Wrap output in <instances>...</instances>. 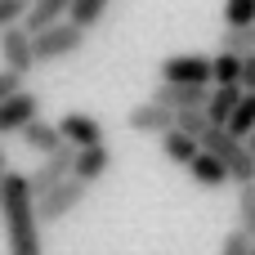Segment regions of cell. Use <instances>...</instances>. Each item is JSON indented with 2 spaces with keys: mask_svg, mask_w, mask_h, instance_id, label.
<instances>
[{
  "mask_svg": "<svg viewBox=\"0 0 255 255\" xmlns=\"http://www.w3.org/2000/svg\"><path fill=\"white\" fill-rule=\"evenodd\" d=\"M0 220H4L9 255H45L40 220H36V193H31L27 175H18V170H9L0 184Z\"/></svg>",
  "mask_w": 255,
  "mask_h": 255,
  "instance_id": "cell-1",
  "label": "cell"
},
{
  "mask_svg": "<svg viewBox=\"0 0 255 255\" xmlns=\"http://www.w3.org/2000/svg\"><path fill=\"white\" fill-rule=\"evenodd\" d=\"M202 152L220 157V161H224V170H229V179H233L238 188H247V184H255V157H251V148H247L242 139H233L229 130L211 126V130L202 134Z\"/></svg>",
  "mask_w": 255,
  "mask_h": 255,
  "instance_id": "cell-2",
  "label": "cell"
},
{
  "mask_svg": "<svg viewBox=\"0 0 255 255\" xmlns=\"http://www.w3.org/2000/svg\"><path fill=\"white\" fill-rule=\"evenodd\" d=\"M161 81L166 85H202V90H211L215 85V58H206V54H170V58H161Z\"/></svg>",
  "mask_w": 255,
  "mask_h": 255,
  "instance_id": "cell-3",
  "label": "cell"
},
{
  "mask_svg": "<svg viewBox=\"0 0 255 255\" xmlns=\"http://www.w3.org/2000/svg\"><path fill=\"white\" fill-rule=\"evenodd\" d=\"M85 184L81 179H67V184H58L54 193H45V197H36V220L40 224H58V220H67L81 202H85Z\"/></svg>",
  "mask_w": 255,
  "mask_h": 255,
  "instance_id": "cell-4",
  "label": "cell"
},
{
  "mask_svg": "<svg viewBox=\"0 0 255 255\" xmlns=\"http://www.w3.org/2000/svg\"><path fill=\"white\" fill-rule=\"evenodd\" d=\"M31 40H36V63H54V58H72L85 45V31L72 27V22H58V27H49V31L31 36Z\"/></svg>",
  "mask_w": 255,
  "mask_h": 255,
  "instance_id": "cell-5",
  "label": "cell"
},
{
  "mask_svg": "<svg viewBox=\"0 0 255 255\" xmlns=\"http://www.w3.org/2000/svg\"><path fill=\"white\" fill-rule=\"evenodd\" d=\"M0 67L18 72V76H27L36 67V40H31V31L22 22L9 27V31H0Z\"/></svg>",
  "mask_w": 255,
  "mask_h": 255,
  "instance_id": "cell-6",
  "label": "cell"
},
{
  "mask_svg": "<svg viewBox=\"0 0 255 255\" xmlns=\"http://www.w3.org/2000/svg\"><path fill=\"white\" fill-rule=\"evenodd\" d=\"M72 166H76V148L67 143V148H58L54 157H45L31 175H27V184H31V193L36 197H45V193H54L58 184H67L72 179Z\"/></svg>",
  "mask_w": 255,
  "mask_h": 255,
  "instance_id": "cell-7",
  "label": "cell"
},
{
  "mask_svg": "<svg viewBox=\"0 0 255 255\" xmlns=\"http://www.w3.org/2000/svg\"><path fill=\"white\" fill-rule=\"evenodd\" d=\"M31 121H40V94L22 90V94H13V99L0 103V139L4 134H22Z\"/></svg>",
  "mask_w": 255,
  "mask_h": 255,
  "instance_id": "cell-8",
  "label": "cell"
},
{
  "mask_svg": "<svg viewBox=\"0 0 255 255\" xmlns=\"http://www.w3.org/2000/svg\"><path fill=\"white\" fill-rule=\"evenodd\" d=\"M126 126H130L134 134H157V139H161V134H170V130L179 126V117H175L170 108H161V103L148 99V103H134V108L126 112Z\"/></svg>",
  "mask_w": 255,
  "mask_h": 255,
  "instance_id": "cell-9",
  "label": "cell"
},
{
  "mask_svg": "<svg viewBox=\"0 0 255 255\" xmlns=\"http://www.w3.org/2000/svg\"><path fill=\"white\" fill-rule=\"evenodd\" d=\"M152 103H161V108H170V112H206L211 90H202V85H166V81H157Z\"/></svg>",
  "mask_w": 255,
  "mask_h": 255,
  "instance_id": "cell-10",
  "label": "cell"
},
{
  "mask_svg": "<svg viewBox=\"0 0 255 255\" xmlns=\"http://www.w3.org/2000/svg\"><path fill=\"white\" fill-rule=\"evenodd\" d=\"M58 134H63V143H72L76 152L103 143V126H99L90 112H67V117H58Z\"/></svg>",
  "mask_w": 255,
  "mask_h": 255,
  "instance_id": "cell-11",
  "label": "cell"
},
{
  "mask_svg": "<svg viewBox=\"0 0 255 255\" xmlns=\"http://www.w3.org/2000/svg\"><path fill=\"white\" fill-rule=\"evenodd\" d=\"M108 170H112V148H108V143H99V148H81V152H76L72 179H81V184L90 188V184H99Z\"/></svg>",
  "mask_w": 255,
  "mask_h": 255,
  "instance_id": "cell-12",
  "label": "cell"
},
{
  "mask_svg": "<svg viewBox=\"0 0 255 255\" xmlns=\"http://www.w3.org/2000/svg\"><path fill=\"white\" fill-rule=\"evenodd\" d=\"M67 13H72V0H31V9H27L22 27H27L31 36H40V31H49V27L67 22Z\"/></svg>",
  "mask_w": 255,
  "mask_h": 255,
  "instance_id": "cell-13",
  "label": "cell"
},
{
  "mask_svg": "<svg viewBox=\"0 0 255 255\" xmlns=\"http://www.w3.org/2000/svg\"><path fill=\"white\" fill-rule=\"evenodd\" d=\"M242 99H247V90H242V85H215V90H211V103H206L211 126L229 130V121H233V112H238V103H242Z\"/></svg>",
  "mask_w": 255,
  "mask_h": 255,
  "instance_id": "cell-14",
  "label": "cell"
},
{
  "mask_svg": "<svg viewBox=\"0 0 255 255\" xmlns=\"http://www.w3.org/2000/svg\"><path fill=\"white\" fill-rule=\"evenodd\" d=\"M18 139H22L36 157H54L58 148H67V143H63V134H58V121H31Z\"/></svg>",
  "mask_w": 255,
  "mask_h": 255,
  "instance_id": "cell-15",
  "label": "cell"
},
{
  "mask_svg": "<svg viewBox=\"0 0 255 255\" xmlns=\"http://www.w3.org/2000/svg\"><path fill=\"white\" fill-rule=\"evenodd\" d=\"M161 157L175 161V166H193L202 157V139H193L184 130H170V134H161Z\"/></svg>",
  "mask_w": 255,
  "mask_h": 255,
  "instance_id": "cell-16",
  "label": "cell"
},
{
  "mask_svg": "<svg viewBox=\"0 0 255 255\" xmlns=\"http://www.w3.org/2000/svg\"><path fill=\"white\" fill-rule=\"evenodd\" d=\"M188 175H193L202 188H224V184H229V170H224V161H220V157H211V152H202V157L188 166Z\"/></svg>",
  "mask_w": 255,
  "mask_h": 255,
  "instance_id": "cell-17",
  "label": "cell"
},
{
  "mask_svg": "<svg viewBox=\"0 0 255 255\" xmlns=\"http://www.w3.org/2000/svg\"><path fill=\"white\" fill-rule=\"evenodd\" d=\"M103 13H108V0H72L67 22H72V27H81V31H90V27H94Z\"/></svg>",
  "mask_w": 255,
  "mask_h": 255,
  "instance_id": "cell-18",
  "label": "cell"
},
{
  "mask_svg": "<svg viewBox=\"0 0 255 255\" xmlns=\"http://www.w3.org/2000/svg\"><path fill=\"white\" fill-rule=\"evenodd\" d=\"M229 134L242 139V143L255 134V94H247V99L238 103V112H233V121H229Z\"/></svg>",
  "mask_w": 255,
  "mask_h": 255,
  "instance_id": "cell-19",
  "label": "cell"
},
{
  "mask_svg": "<svg viewBox=\"0 0 255 255\" xmlns=\"http://www.w3.org/2000/svg\"><path fill=\"white\" fill-rule=\"evenodd\" d=\"M220 49L224 54H238V58L255 54V27H224V45Z\"/></svg>",
  "mask_w": 255,
  "mask_h": 255,
  "instance_id": "cell-20",
  "label": "cell"
},
{
  "mask_svg": "<svg viewBox=\"0 0 255 255\" xmlns=\"http://www.w3.org/2000/svg\"><path fill=\"white\" fill-rule=\"evenodd\" d=\"M238 233H247L255 242V184L238 188Z\"/></svg>",
  "mask_w": 255,
  "mask_h": 255,
  "instance_id": "cell-21",
  "label": "cell"
},
{
  "mask_svg": "<svg viewBox=\"0 0 255 255\" xmlns=\"http://www.w3.org/2000/svg\"><path fill=\"white\" fill-rule=\"evenodd\" d=\"M215 85H242V58L238 54H215Z\"/></svg>",
  "mask_w": 255,
  "mask_h": 255,
  "instance_id": "cell-22",
  "label": "cell"
},
{
  "mask_svg": "<svg viewBox=\"0 0 255 255\" xmlns=\"http://www.w3.org/2000/svg\"><path fill=\"white\" fill-rule=\"evenodd\" d=\"M224 22L229 27H251L255 22V0H224Z\"/></svg>",
  "mask_w": 255,
  "mask_h": 255,
  "instance_id": "cell-23",
  "label": "cell"
},
{
  "mask_svg": "<svg viewBox=\"0 0 255 255\" xmlns=\"http://www.w3.org/2000/svg\"><path fill=\"white\" fill-rule=\"evenodd\" d=\"M27 9H31V0H0V31L18 27L27 18Z\"/></svg>",
  "mask_w": 255,
  "mask_h": 255,
  "instance_id": "cell-24",
  "label": "cell"
},
{
  "mask_svg": "<svg viewBox=\"0 0 255 255\" xmlns=\"http://www.w3.org/2000/svg\"><path fill=\"white\" fill-rule=\"evenodd\" d=\"M175 117H179L175 130H184V134H193V139H202V134L211 130V117H206V112H175Z\"/></svg>",
  "mask_w": 255,
  "mask_h": 255,
  "instance_id": "cell-25",
  "label": "cell"
},
{
  "mask_svg": "<svg viewBox=\"0 0 255 255\" xmlns=\"http://www.w3.org/2000/svg\"><path fill=\"white\" fill-rule=\"evenodd\" d=\"M13 94H22V76H18V72H9V67H0V103H4V99H13Z\"/></svg>",
  "mask_w": 255,
  "mask_h": 255,
  "instance_id": "cell-26",
  "label": "cell"
},
{
  "mask_svg": "<svg viewBox=\"0 0 255 255\" xmlns=\"http://www.w3.org/2000/svg\"><path fill=\"white\" fill-rule=\"evenodd\" d=\"M247 251H251V238L238 233V229H233V233L224 238V247H220V255H247Z\"/></svg>",
  "mask_w": 255,
  "mask_h": 255,
  "instance_id": "cell-27",
  "label": "cell"
},
{
  "mask_svg": "<svg viewBox=\"0 0 255 255\" xmlns=\"http://www.w3.org/2000/svg\"><path fill=\"white\" fill-rule=\"evenodd\" d=\"M242 90H247V94H255V54H247V58H242Z\"/></svg>",
  "mask_w": 255,
  "mask_h": 255,
  "instance_id": "cell-28",
  "label": "cell"
},
{
  "mask_svg": "<svg viewBox=\"0 0 255 255\" xmlns=\"http://www.w3.org/2000/svg\"><path fill=\"white\" fill-rule=\"evenodd\" d=\"M4 175H9V157H4V148H0V184H4Z\"/></svg>",
  "mask_w": 255,
  "mask_h": 255,
  "instance_id": "cell-29",
  "label": "cell"
},
{
  "mask_svg": "<svg viewBox=\"0 0 255 255\" xmlns=\"http://www.w3.org/2000/svg\"><path fill=\"white\" fill-rule=\"evenodd\" d=\"M247 148H251V157H255V134H251V139H247Z\"/></svg>",
  "mask_w": 255,
  "mask_h": 255,
  "instance_id": "cell-30",
  "label": "cell"
},
{
  "mask_svg": "<svg viewBox=\"0 0 255 255\" xmlns=\"http://www.w3.org/2000/svg\"><path fill=\"white\" fill-rule=\"evenodd\" d=\"M247 255H255V242H251V251H247Z\"/></svg>",
  "mask_w": 255,
  "mask_h": 255,
  "instance_id": "cell-31",
  "label": "cell"
},
{
  "mask_svg": "<svg viewBox=\"0 0 255 255\" xmlns=\"http://www.w3.org/2000/svg\"><path fill=\"white\" fill-rule=\"evenodd\" d=\"M251 27H255V22H251Z\"/></svg>",
  "mask_w": 255,
  "mask_h": 255,
  "instance_id": "cell-32",
  "label": "cell"
}]
</instances>
